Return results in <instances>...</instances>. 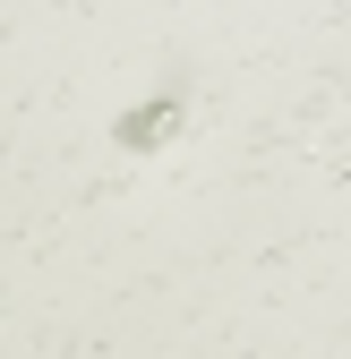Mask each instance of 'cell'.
<instances>
[{
    "mask_svg": "<svg viewBox=\"0 0 351 359\" xmlns=\"http://www.w3.org/2000/svg\"><path fill=\"white\" fill-rule=\"evenodd\" d=\"M171 111H180V103H154V111H128V120H120V146H154L163 128H171Z\"/></svg>",
    "mask_w": 351,
    "mask_h": 359,
    "instance_id": "6da1fadb",
    "label": "cell"
}]
</instances>
